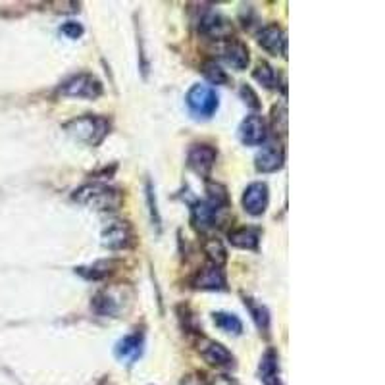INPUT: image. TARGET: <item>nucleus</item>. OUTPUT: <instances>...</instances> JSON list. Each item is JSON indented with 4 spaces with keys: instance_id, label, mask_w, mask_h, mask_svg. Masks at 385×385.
I'll return each instance as SVG.
<instances>
[{
    "instance_id": "nucleus-19",
    "label": "nucleus",
    "mask_w": 385,
    "mask_h": 385,
    "mask_svg": "<svg viewBox=\"0 0 385 385\" xmlns=\"http://www.w3.org/2000/svg\"><path fill=\"white\" fill-rule=\"evenodd\" d=\"M228 237H230V243L233 247L253 250L260 243V231L255 230V228H239V230L230 231Z\"/></svg>"
},
{
    "instance_id": "nucleus-11",
    "label": "nucleus",
    "mask_w": 385,
    "mask_h": 385,
    "mask_svg": "<svg viewBox=\"0 0 385 385\" xmlns=\"http://www.w3.org/2000/svg\"><path fill=\"white\" fill-rule=\"evenodd\" d=\"M268 135L266 121L260 116H247L239 126V139L243 145L258 146L262 145Z\"/></svg>"
},
{
    "instance_id": "nucleus-4",
    "label": "nucleus",
    "mask_w": 385,
    "mask_h": 385,
    "mask_svg": "<svg viewBox=\"0 0 385 385\" xmlns=\"http://www.w3.org/2000/svg\"><path fill=\"white\" fill-rule=\"evenodd\" d=\"M189 112L197 118V120H208L212 118L220 106V96L216 93L214 87L210 85H193L189 89L187 96H185Z\"/></svg>"
},
{
    "instance_id": "nucleus-30",
    "label": "nucleus",
    "mask_w": 385,
    "mask_h": 385,
    "mask_svg": "<svg viewBox=\"0 0 385 385\" xmlns=\"http://www.w3.org/2000/svg\"><path fill=\"white\" fill-rule=\"evenodd\" d=\"M212 385H239V384H237V382H235V379L230 376H218Z\"/></svg>"
},
{
    "instance_id": "nucleus-21",
    "label": "nucleus",
    "mask_w": 385,
    "mask_h": 385,
    "mask_svg": "<svg viewBox=\"0 0 385 385\" xmlns=\"http://www.w3.org/2000/svg\"><path fill=\"white\" fill-rule=\"evenodd\" d=\"M212 320H214L216 327L225 332V334L239 335L243 332V324H241V320L235 314H230V312H214Z\"/></svg>"
},
{
    "instance_id": "nucleus-12",
    "label": "nucleus",
    "mask_w": 385,
    "mask_h": 385,
    "mask_svg": "<svg viewBox=\"0 0 385 385\" xmlns=\"http://www.w3.org/2000/svg\"><path fill=\"white\" fill-rule=\"evenodd\" d=\"M143 345H145V337L141 332H133V334L126 335L123 339L116 343V347H114V354H116V359L121 360V362H135V360L141 357V352H143Z\"/></svg>"
},
{
    "instance_id": "nucleus-28",
    "label": "nucleus",
    "mask_w": 385,
    "mask_h": 385,
    "mask_svg": "<svg viewBox=\"0 0 385 385\" xmlns=\"http://www.w3.org/2000/svg\"><path fill=\"white\" fill-rule=\"evenodd\" d=\"M180 385H208V384H206L205 374H200V372H193V374H189V376L183 377Z\"/></svg>"
},
{
    "instance_id": "nucleus-24",
    "label": "nucleus",
    "mask_w": 385,
    "mask_h": 385,
    "mask_svg": "<svg viewBox=\"0 0 385 385\" xmlns=\"http://www.w3.org/2000/svg\"><path fill=\"white\" fill-rule=\"evenodd\" d=\"M203 74H205V77L210 81V83H214V85H225V83H230V77H228V74L223 71L216 62L208 60L203 64Z\"/></svg>"
},
{
    "instance_id": "nucleus-2",
    "label": "nucleus",
    "mask_w": 385,
    "mask_h": 385,
    "mask_svg": "<svg viewBox=\"0 0 385 385\" xmlns=\"http://www.w3.org/2000/svg\"><path fill=\"white\" fill-rule=\"evenodd\" d=\"M66 133L69 137H74L79 143H85V145L96 146L103 143V139L108 135V129L110 123L103 116H93V114H87L81 118L68 121L66 126Z\"/></svg>"
},
{
    "instance_id": "nucleus-23",
    "label": "nucleus",
    "mask_w": 385,
    "mask_h": 385,
    "mask_svg": "<svg viewBox=\"0 0 385 385\" xmlns=\"http://www.w3.org/2000/svg\"><path fill=\"white\" fill-rule=\"evenodd\" d=\"M205 255L208 257V260L212 262V266H218V268L222 264H225V260H228V253H225V248H223V245L218 239L206 241Z\"/></svg>"
},
{
    "instance_id": "nucleus-17",
    "label": "nucleus",
    "mask_w": 385,
    "mask_h": 385,
    "mask_svg": "<svg viewBox=\"0 0 385 385\" xmlns=\"http://www.w3.org/2000/svg\"><path fill=\"white\" fill-rule=\"evenodd\" d=\"M216 208L208 203H195L191 208V223L197 231H208L216 225Z\"/></svg>"
},
{
    "instance_id": "nucleus-25",
    "label": "nucleus",
    "mask_w": 385,
    "mask_h": 385,
    "mask_svg": "<svg viewBox=\"0 0 385 385\" xmlns=\"http://www.w3.org/2000/svg\"><path fill=\"white\" fill-rule=\"evenodd\" d=\"M253 76H255V79L260 81L266 89H274V87L277 85V76H275L274 68H272L270 64H266V62H260V64H258Z\"/></svg>"
},
{
    "instance_id": "nucleus-26",
    "label": "nucleus",
    "mask_w": 385,
    "mask_h": 385,
    "mask_svg": "<svg viewBox=\"0 0 385 385\" xmlns=\"http://www.w3.org/2000/svg\"><path fill=\"white\" fill-rule=\"evenodd\" d=\"M62 35H66L68 39H79L81 35H83V26L81 24H77V22H66L64 26H62Z\"/></svg>"
},
{
    "instance_id": "nucleus-27",
    "label": "nucleus",
    "mask_w": 385,
    "mask_h": 385,
    "mask_svg": "<svg viewBox=\"0 0 385 385\" xmlns=\"http://www.w3.org/2000/svg\"><path fill=\"white\" fill-rule=\"evenodd\" d=\"M280 121H282V128L287 131V106L285 104H280V106H275L274 108V128L277 129L280 126Z\"/></svg>"
},
{
    "instance_id": "nucleus-8",
    "label": "nucleus",
    "mask_w": 385,
    "mask_h": 385,
    "mask_svg": "<svg viewBox=\"0 0 385 385\" xmlns=\"http://www.w3.org/2000/svg\"><path fill=\"white\" fill-rule=\"evenodd\" d=\"M216 158H218V151L212 145H193L189 148L187 164L195 173L206 178L214 168Z\"/></svg>"
},
{
    "instance_id": "nucleus-9",
    "label": "nucleus",
    "mask_w": 385,
    "mask_h": 385,
    "mask_svg": "<svg viewBox=\"0 0 385 385\" xmlns=\"http://www.w3.org/2000/svg\"><path fill=\"white\" fill-rule=\"evenodd\" d=\"M198 352L210 366H218V368H230V366H233V360H235L233 354L223 347L222 343L206 339V337H203L198 343Z\"/></svg>"
},
{
    "instance_id": "nucleus-18",
    "label": "nucleus",
    "mask_w": 385,
    "mask_h": 385,
    "mask_svg": "<svg viewBox=\"0 0 385 385\" xmlns=\"http://www.w3.org/2000/svg\"><path fill=\"white\" fill-rule=\"evenodd\" d=\"M260 379L264 382V385H282V382H280V360H277V352L272 351V349L262 357Z\"/></svg>"
},
{
    "instance_id": "nucleus-22",
    "label": "nucleus",
    "mask_w": 385,
    "mask_h": 385,
    "mask_svg": "<svg viewBox=\"0 0 385 385\" xmlns=\"http://www.w3.org/2000/svg\"><path fill=\"white\" fill-rule=\"evenodd\" d=\"M206 193H208V205L216 208V210H220L223 206H228L230 203V197H228V191L223 185L220 183H206Z\"/></svg>"
},
{
    "instance_id": "nucleus-20",
    "label": "nucleus",
    "mask_w": 385,
    "mask_h": 385,
    "mask_svg": "<svg viewBox=\"0 0 385 385\" xmlns=\"http://www.w3.org/2000/svg\"><path fill=\"white\" fill-rule=\"evenodd\" d=\"M245 307L248 308V312H250V316L255 320V324L258 325V330L268 334V330H270V312H268V308L262 302H257L255 299H245Z\"/></svg>"
},
{
    "instance_id": "nucleus-14",
    "label": "nucleus",
    "mask_w": 385,
    "mask_h": 385,
    "mask_svg": "<svg viewBox=\"0 0 385 385\" xmlns=\"http://www.w3.org/2000/svg\"><path fill=\"white\" fill-rule=\"evenodd\" d=\"M193 285H195L197 289L222 291V289H225V275H223V272L218 266H206V268H203V270L195 275Z\"/></svg>"
},
{
    "instance_id": "nucleus-7",
    "label": "nucleus",
    "mask_w": 385,
    "mask_h": 385,
    "mask_svg": "<svg viewBox=\"0 0 385 385\" xmlns=\"http://www.w3.org/2000/svg\"><path fill=\"white\" fill-rule=\"evenodd\" d=\"M258 44L274 56H287V35L277 24H270L258 31Z\"/></svg>"
},
{
    "instance_id": "nucleus-29",
    "label": "nucleus",
    "mask_w": 385,
    "mask_h": 385,
    "mask_svg": "<svg viewBox=\"0 0 385 385\" xmlns=\"http://www.w3.org/2000/svg\"><path fill=\"white\" fill-rule=\"evenodd\" d=\"M241 94H245V96H247L248 94V106H253V108H258V106H260V103H258V96L257 94H255V91H253V89H250V87H243V89H241Z\"/></svg>"
},
{
    "instance_id": "nucleus-1",
    "label": "nucleus",
    "mask_w": 385,
    "mask_h": 385,
    "mask_svg": "<svg viewBox=\"0 0 385 385\" xmlns=\"http://www.w3.org/2000/svg\"><path fill=\"white\" fill-rule=\"evenodd\" d=\"M74 200L79 205L89 206L96 212H110V210H118L123 203V195L118 189L104 185V183H89L83 185L76 191Z\"/></svg>"
},
{
    "instance_id": "nucleus-5",
    "label": "nucleus",
    "mask_w": 385,
    "mask_h": 385,
    "mask_svg": "<svg viewBox=\"0 0 385 385\" xmlns=\"http://www.w3.org/2000/svg\"><path fill=\"white\" fill-rule=\"evenodd\" d=\"M60 93L77 99H96L103 94V83L91 74H77L62 83Z\"/></svg>"
},
{
    "instance_id": "nucleus-3",
    "label": "nucleus",
    "mask_w": 385,
    "mask_h": 385,
    "mask_svg": "<svg viewBox=\"0 0 385 385\" xmlns=\"http://www.w3.org/2000/svg\"><path fill=\"white\" fill-rule=\"evenodd\" d=\"M91 307L101 316H120L131 307V289L126 285H114L99 291L93 297Z\"/></svg>"
},
{
    "instance_id": "nucleus-15",
    "label": "nucleus",
    "mask_w": 385,
    "mask_h": 385,
    "mask_svg": "<svg viewBox=\"0 0 385 385\" xmlns=\"http://www.w3.org/2000/svg\"><path fill=\"white\" fill-rule=\"evenodd\" d=\"M200 31L210 39H228L233 33V26L230 19H225L223 16L210 14L200 22Z\"/></svg>"
},
{
    "instance_id": "nucleus-16",
    "label": "nucleus",
    "mask_w": 385,
    "mask_h": 385,
    "mask_svg": "<svg viewBox=\"0 0 385 385\" xmlns=\"http://www.w3.org/2000/svg\"><path fill=\"white\" fill-rule=\"evenodd\" d=\"M223 58H225V62L230 64L231 68L243 71L248 66V62H250L247 44L239 41V39H230V43L225 44V49H223Z\"/></svg>"
},
{
    "instance_id": "nucleus-6",
    "label": "nucleus",
    "mask_w": 385,
    "mask_h": 385,
    "mask_svg": "<svg viewBox=\"0 0 385 385\" xmlns=\"http://www.w3.org/2000/svg\"><path fill=\"white\" fill-rule=\"evenodd\" d=\"M103 245L112 250H120V248H128L133 243V230L128 222L123 220H112L104 225Z\"/></svg>"
},
{
    "instance_id": "nucleus-13",
    "label": "nucleus",
    "mask_w": 385,
    "mask_h": 385,
    "mask_svg": "<svg viewBox=\"0 0 385 385\" xmlns=\"http://www.w3.org/2000/svg\"><path fill=\"white\" fill-rule=\"evenodd\" d=\"M283 160H285V151H283L282 145H268L264 146L260 153L257 154L255 158V166H257L258 171L262 173H272V171H277L283 166Z\"/></svg>"
},
{
    "instance_id": "nucleus-10",
    "label": "nucleus",
    "mask_w": 385,
    "mask_h": 385,
    "mask_svg": "<svg viewBox=\"0 0 385 385\" xmlns=\"http://www.w3.org/2000/svg\"><path fill=\"white\" fill-rule=\"evenodd\" d=\"M268 185L262 181H255L250 183L245 193H243V208L245 212L250 216H260L264 214L268 208Z\"/></svg>"
}]
</instances>
